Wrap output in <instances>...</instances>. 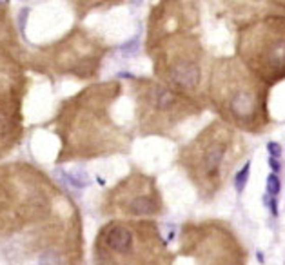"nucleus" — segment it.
<instances>
[{"mask_svg": "<svg viewBox=\"0 0 285 265\" xmlns=\"http://www.w3.org/2000/svg\"><path fill=\"white\" fill-rule=\"evenodd\" d=\"M100 247L113 256L131 254L133 247H135V234L131 231V225L118 224V222L106 225L103 231L100 232Z\"/></svg>", "mask_w": 285, "mask_h": 265, "instance_id": "f257e3e1", "label": "nucleus"}, {"mask_svg": "<svg viewBox=\"0 0 285 265\" xmlns=\"http://www.w3.org/2000/svg\"><path fill=\"white\" fill-rule=\"evenodd\" d=\"M169 80L182 89H194L200 82L198 64L187 57L176 58L169 66Z\"/></svg>", "mask_w": 285, "mask_h": 265, "instance_id": "f03ea898", "label": "nucleus"}, {"mask_svg": "<svg viewBox=\"0 0 285 265\" xmlns=\"http://www.w3.org/2000/svg\"><path fill=\"white\" fill-rule=\"evenodd\" d=\"M232 115L238 120H247L256 113V96L249 87H238L229 100Z\"/></svg>", "mask_w": 285, "mask_h": 265, "instance_id": "7ed1b4c3", "label": "nucleus"}, {"mask_svg": "<svg viewBox=\"0 0 285 265\" xmlns=\"http://www.w3.org/2000/svg\"><path fill=\"white\" fill-rule=\"evenodd\" d=\"M225 149H227V144L223 140H213L203 147L202 156H200V167H202L203 174L215 176L218 173V167L223 160Z\"/></svg>", "mask_w": 285, "mask_h": 265, "instance_id": "20e7f679", "label": "nucleus"}, {"mask_svg": "<svg viewBox=\"0 0 285 265\" xmlns=\"http://www.w3.org/2000/svg\"><path fill=\"white\" fill-rule=\"evenodd\" d=\"M124 209L127 211V215H137V216H145V215H154L160 209V202L157 196L153 195H135L127 200V203L124 205Z\"/></svg>", "mask_w": 285, "mask_h": 265, "instance_id": "39448f33", "label": "nucleus"}, {"mask_svg": "<svg viewBox=\"0 0 285 265\" xmlns=\"http://www.w3.org/2000/svg\"><path fill=\"white\" fill-rule=\"evenodd\" d=\"M249 171H251V162H247L242 169L236 173V176H235V187H236V191L238 193H242L244 191V187H245V183H247V178H249Z\"/></svg>", "mask_w": 285, "mask_h": 265, "instance_id": "423d86ee", "label": "nucleus"}, {"mask_svg": "<svg viewBox=\"0 0 285 265\" xmlns=\"http://www.w3.org/2000/svg\"><path fill=\"white\" fill-rule=\"evenodd\" d=\"M267 193L269 196H276L280 193V178L276 174H269L267 176Z\"/></svg>", "mask_w": 285, "mask_h": 265, "instance_id": "0eeeda50", "label": "nucleus"}, {"mask_svg": "<svg viewBox=\"0 0 285 265\" xmlns=\"http://www.w3.org/2000/svg\"><path fill=\"white\" fill-rule=\"evenodd\" d=\"M66 180H69L71 186L74 187H86L87 186V176L84 173H76V174H66Z\"/></svg>", "mask_w": 285, "mask_h": 265, "instance_id": "6e6552de", "label": "nucleus"}, {"mask_svg": "<svg viewBox=\"0 0 285 265\" xmlns=\"http://www.w3.org/2000/svg\"><path fill=\"white\" fill-rule=\"evenodd\" d=\"M40 265H64V261H62V258H60V254L47 253L40 258Z\"/></svg>", "mask_w": 285, "mask_h": 265, "instance_id": "1a4fd4ad", "label": "nucleus"}, {"mask_svg": "<svg viewBox=\"0 0 285 265\" xmlns=\"http://www.w3.org/2000/svg\"><path fill=\"white\" fill-rule=\"evenodd\" d=\"M267 149H269L271 158H280V154H281V145L280 144H276V142H269Z\"/></svg>", "mask_w": 285, "mask_h": 265, "instance_id": "9d476101", "label": "nucleus"}, {"mask_svg": "<svg viewBox=\"0 0 285 265\" xmlns=\"http://www.w3.org/2000/svg\"><path fill=\"white\" fill-rule=\"evenodd\" d=\"M264 203H265V205H267L269 209H271V213H273L274 216L278 215V209H276V198H274V196L265 195V196H264Z\"/></svg>", "mask_w": 285, "mask_h": 265, "instance_id": "9b49d317", "label": "nucleus"}, {"mask_svg": "<svg viewBox=\"0 0 285 265\" xmlns=\"http://www.w3.org/2000/svg\"><path fill=\"white\" fill-rule=\"evenodd\" d=\"M269 166H271V169L276 173V171H280V162L276 160V158H269Z\"/></svg>", "mask_w": 285, "mask_h": 265, "instance_id": "f8f14e48", "label": "nucleus"}, {"mask_svg": "<svg viewBox=\"0 0 285 265\" xmlns=\"http://www.w3.org/2000/svg\"><path fill=\"white\" fill-rule=\"evenodd\" d=\"M256 256H258V261H260V263H264V256H262V253H258Z\"/></svg>", "mask_w": 285, "mask_h": 265, "instance_id": "ddd939ff", "label": "nucleus"}]
</instances>
